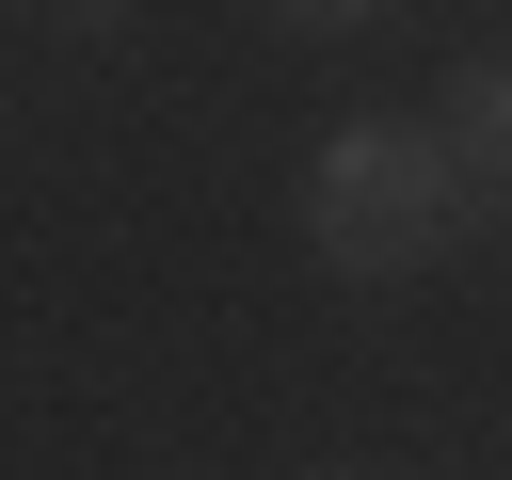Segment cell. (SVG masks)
<instances>
[{"label": "cell", "mask_w": 512, "mask_h": 480, "mask_svg": "<svg viewBox=\"0 0 512 480\" xmlns=\"http://www.w3.org/2000/svg\"><path fill=\"white\" fill-rule=\"evenodd\" d=\"M464 224H480V192H464V160L432 144V112H352V128H320V160H304V256H320L336 288H416V272L464 256Z\"/></svg>", "instance_id": "1"}, {"label": "cell", "mask_w": 512, "mask_h": 480, "mask_svg": "<svg viewBox=\"0 0 512 480\" xmlns=\"http://www.w3.org/2000/svg\"><path fill=\"white\" fill-rule=\"evenodd\" d=\"M432 144L464 160L480 208H512V48H464V64L432 80Z\"/></svg>", "instance_id": "2"}]
</instances>
